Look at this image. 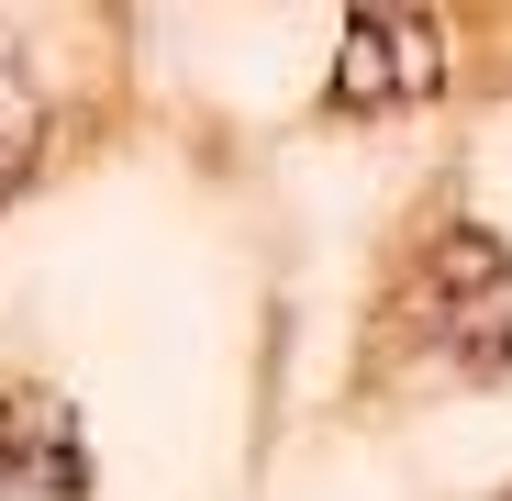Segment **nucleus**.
<instances>
[{
    "label": "nucleus",
    "mask_w": 512,
    "mask_h": 501,
    "mask_svg": "<svg viewBox=\"0 0 512 501\" xmlns=\"http://www.w3.org/2000/svg\"><path fill=\"white\" fill-rule=\"evenodd\" d=\"M412 346L468 379H512V245L479 223H446L412 268Z\"/></svg>",
    "instance_id": "1"
},
{
    "label": "nucleus",
    "mask_w": 512,
    "mask_h": 501,
    "mask_svg": "<svg viewBox=\"0 0 512 501\" xmlns=\"http://www.w3.org/2000/svg\"><path fill=\"white\" fill-rule=\"evenodd\" d=\"M435 78H446V34L423 23V12H346V45H334L323 67V101L334 112H412V101H435Z\"/></svg>",
    "instance_id": "2"
},
{
    "label": "nucleus",
    "mask_w": 512,
    "mask_h": 501,
    "mask_svg": "<svg viewBox=\"0 0 512 501\" xmlns=\"http://www.w3.org/2000/svg\"><path fill=\"white\" fill-rule=\"evenodd\" d=\"M34 145H45V101H34V78L0 56V190L34 167Z\"/></svg>",
    "instance_id": "4"
},
{
    "label": "nucleus",
    "mask_w": 512,
    "mask_h": 501,
    "mask_svg": "<svg viewBox=\"0 0 512 501\" xmlns=\"http://www.w3.org/2000/svg\"><path fill=\"white\" fill-rule=\"evenodd\" d=\"M0 490H23V501H78V490H90L78 424L45 390H0Z\"/></svg>",
    "instance_id": "3"
}]
</instances>
